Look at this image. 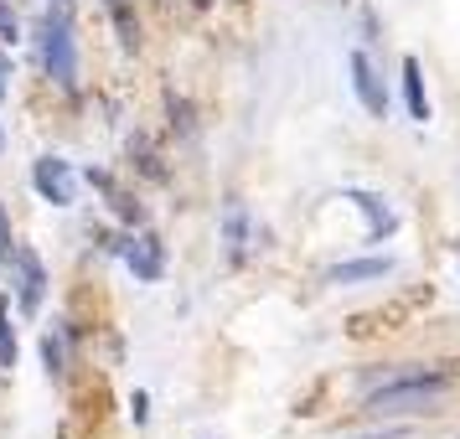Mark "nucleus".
<instances>
[{
    "mask_svg": "<svg viewBox=\"0 0 460 439\" xmlns=\"http://www.w3.org/2000/svg\"><path fill=\"white\" fill-rule=\"evenodd\" d=\"M450 388V377L439 373H403V377H388L383 388L367 393V414L377 418H394V414H429L439 398Z\"/></svg>",
    "mask_w": 460,
    "mask_h": 439,
    "instance_id": "nucleus-1",
    "label": "nucleus"
},
{
    "mask_svg": "<svg viewBox=\"0 0 460 439\" xmlns=\"http://www.w3.org/2000/svg\"><path fill=\"white\" fill-rule=\"evenodd\" d=\"M42 67L52 83H63V88L78 83V47H73V26H67L63 11H52L42 22Z\"/></svg>",
    "mask_w": 460,
    "mask_h": 439,
    "instance_id": "nucleus-2",
    "label": "nucleus"
},
{
    "mask_svg": "<svg viewBox=\"0 0 460 439\" xmlns=\"http://www.w3.org/2000/svg\"><path fill=\"white\" fill-rule=\"evenodd\" d=\"M42 294H47L42 259H37L31 249H16V300H22V311L37 315V311H42Z\"/></svg>",
    "mask_w": 460,
    "mask_h": 439,
    "instance_id": "nucleus-3",
    "label": "nucleus"
},
{
    "mask_svg": "<svg viewBox=\"0 0 460 439\" xmlns=\"http://www.w3.org/2000/svg\"><path fill=\"white\" fill-rule=\"evenodd\" d=\"M31 187L42 191L52 207H67V202H73V166L58 161V155H42L37 171H31Z\"/></svg>",
    "mask_w": 460,
    "mask_h": 439,
    "instance_id": "nucleus-4",
    "label": "nucleus"
},
{
    "mask_svg": "<svg viewBox=\"0 0 460 439\" xmlns=\"http://www.w3.org/2000/svg\"><path fill=\"white\" fill-rule=\"evenodd\" d=\"M352 83H357V99H362V109L383 119V109H388V99H383V88H377V73H373V63H367L362 52H352Z\"/></svg>",
    "mask_w": 460,
    "mask_h": 439,
    "instance_id": "nucleus-5",
    "label": "nucleus"
},
{
    "mask_svg": "<svg viewBox=\"0 0 460 439\" xmlns=\"http://www.w3.org/2000/svg\"><path fill=\"white\" fill-rule=\"evenodd\" d=\"M383 274H394V259H352V264H336L326 279L332 285H362V279H383Z\"/></svg>",
    "mask_w": 460,
    "mask_h": 439,
    "instance_id": "nucleus-6",
    "label": "nucleus"
},
{
    "mask_svg": "<svg viewBox=\"0 0 460 439\" xmlns=\"http://www.w3.org/2000/svg\"><path fill=\"white\" fill-rule=\"evenodd\" d=\"M352 202H357L362 212H367V233H373V238H383V233H394V223H398V217H394L388 207H383L377 197H367V191H352Z\"/></svg>",
    "mask_w": 460,
    "mask_h": 439,
    "instance_id": "nucleus-7",
    "label": "nucleus"
},
{
    "mask_svg": "<svg viewBox=\"0 0 460 439\" xmlns=\"http://www.w3.org/2000/svg\"><path fill=\"white\" fill-rule=\"evenodd\" d=\"M403 93H409V114H414V119H429V99H424V73H419L414 57L403 63Z\"/></svg>",
    "mask_w": 460,
    "mask_h": 439,
    "instance_id": "nucleus-8",
    "label": "nucleus"
},
{
    "mask_svg": "<svg viewBox=\"0 0 460 439\" xmlns=\"http://www.w3.org/2000/svg\"><path fill=\"white\" fill-rule=\"evenodd\" d=\"M42 362H47V373L52 377H63L67 373V352H63V336H42Z\"/></svg>",
    "mask_w": 460,
    "mask_h": 439,
    "instance_id": "nucleus-9",
    "label": "nucleus"
},
{
    "mask_svg": "<svg viewBox=\"0 0 460 439\" xmlns=\"http://www.w3.org/2000/svg\"><path fill=\"white\" fill-rule=\"evenodd\" d=\"M0 367H16V331H11V311L0 300Z\"/></svg>",
    "mask_w": 460,
    "mask_h": 439,
    "instance_id": "nucleus-10",
    "label": "nucleus"
},
{
    "mask_svg": "<svg viewBox=\"0 0 460 439\" xmlns=\"http://www.w3.org/2000/svg\"><path fill=\"white\" fill-rule=\"evenodd\" d=\"M129 264H135V274H140V279H155V274H161L155 249H129Z\"/></svg>",
    "mask_w": 460,
    "mask_h": 439,
    "instance_id": "nucleus-11",
    "label": "nucleus"
},
{
    "mask_svg": "<svg viewBox=\"0 0 460 439\" xmlns=\"http://www.w3.org/2000/svg\"><path fill=\"white\" fill-rule=\"evenodd\" d=\"M228 243H233V253L243 249V212H233L228 217Z\"/></svg>",
    "mask_w": 460,
    "mask_h": 439,
    "instance_id": "nucleus-12",
    "label": "nucleus"
},
{
    "mask_svg": "<svg viewBox=\"0 0 460 439\" xmlns=\"http://www.w3.org/2000/svg\"><path fill=\"white\" fill-rule=\"evenodd\" d=\"M0 42H16V16H11V5H0Z\"/></svg>",
    "mask_w": 460,
    "mask_h": 439,
    "instance_id": "nucleus-13",
    "label": "nucleus"
},
{
    "mask_svg": "<svg viewBox=\"0 0 460 439\" xmlns=\"http://www.w3.org/2000/svg\"><path fill=\"white\" fill-rule=\"evenodd\" d=\"M11 253V223H5V212H0V259Z\"/></svg>",
    "mask_w": 460,
    "mask_h": 439,
    "instance_id": "nucleus-14",
    "label": "nucleus"
},
{
    "mask_svg": "<svg viewBox=\"0 0 460 439\" xmlns=\"http://www.w3.org/2000/svg\"><path fill=\"white\" fill-rule=\"evenodd\" d=\"M403 429H383V435H367V439H398Z\"/></svg>",
    "mask_w": 460,
    "mask_h": 439,
    "instance_id": "nucleus-15",
    "label": "nucleus"
},
{
    "mask_svg": "<svg viewBox=\"0 0 460 439\" xmlns=\"http://www.w3.org/2000/svg\"><path fill=\"white\" fill-rule=\"evenodd\" d=\"M0 99H5V63H0Z\"/></svg>",
    "mask_w": 460,
    "mask_h": 439,
    "instance_id": "nucleus-16",
    "label": "nucleus"
},
{
    "mask_svg": "<svg viewBox=\"0 0 460 439\" xmlns=\"http://www.w3.org/2000/svg\"><path fill=\"white\" fill-rule=\"evenodd\" d=\"M0 145H5V135H0Z\"/></svg>",
    "mask_w": 460,
    "mask_h": 439,
    "instance_id": "nucleus-17",
    "label": "nucleus"
}]
</instances>
